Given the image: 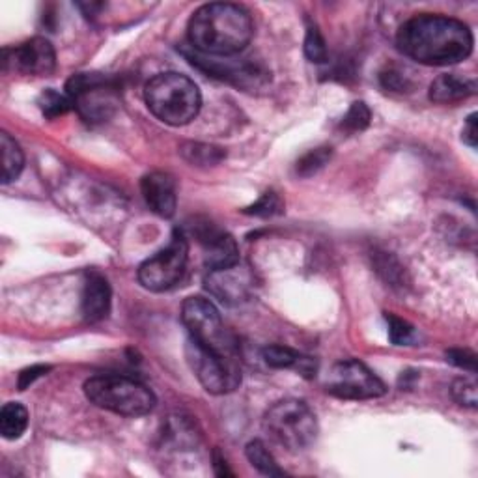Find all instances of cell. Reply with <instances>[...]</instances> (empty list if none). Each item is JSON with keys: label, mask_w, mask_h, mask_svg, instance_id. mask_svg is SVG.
Segmentation results:
<instances>
[{"label": "cell", "mask_w": 478, "mask_h": 478, "mask_svg": "<svg viewBox=\"0 0 478 478\" xmlns=\"http://www.w3.org/2000/svg\"><path fill=\"white\" fill-rule=\"evenodd\" d=\"M213 467H215V473L219 474V476H232L234 473L232 471H228V467H227V462H225V459L223 458H220L219 456V452H215V456H213Z\"/></svg>", "instance_id": "34"}, {"label": "cell", "mask_w": 478, "mask_h": 478, "mask_svg": "<svg viewBox=\"0 0 478 478\" xmlns=\"http://www.w3.org/2000/svg\"><path fill=\"white\" fill-rule=\"evenodd\" d=\"M403 57L425 66H450L471 57V28L454 17L422 13L403 23L396 34Z\"/></svg>", "instance_id": "1"}, {"label": "cell", "mask_w": 478, "mask_h": 478, "mask_svg": "<svg viewBox=\"0 0 478 478\" xmlns=\"http://www.w3.org/2000/svg\"><path fill=\"white\" fill-rule=\"evenodd\" d=\"M144 101L157 120L174 127L191 123L202 107L195 81L176 71L159 73L150 79L144 88Z\"/></svg>", "instance_id": "3"}, {"label": "cell", "mask_w": 478, "mask_h": 478, "mask_svg": "<svg viewBox=\"0 0 478 478\" xmlns=\"http://www.w3.org/2000/svg\"><path fill=\"white\" fill-rule=\"evenodd\" d=\"M252 277L251 273L239 264L219 269V271H208L206 277V288L210 293L225 305H239L247 301L252 290Z\"/></svg>", "instance_id": "13"}, {"label": "cell", "mask_w": 478, "mask_h": 478, "mask_svg": "<svg viewBox=\"0 0 478 478\" xmlns=\"http://www.w3.org/2000/svg\"><path fill=\"white\" fill-rule=\"evenodd\" d=\"M385 320H387V325H389V339L394 346H411L415 340H417V331L415 327L402 320L394 315H385Z\"/></svg>", "instance_id": "26"}, {"label": "cell", "mask_w": 478, "mask_h": 478, "mask_svg": "<svg viewBox=\"0 0 478 478\" xmlns=\"http://www.w3.org/2000/svg\"><path fill=\"white\" fill-rule=\"evenodd\" d=\"M462 139L467 146H471V148H476V142H478V130H476V115H471L466 122V127H464V133H462Z\"/></svg>", "instance_id": "33"}, {"label": "cell", "mask_w": 478, "mask_h": 478, "mask_svg": "<svg viewBox=\"0 0 478 478\" xmlns=\"http://www.w3.org/2000/svg\"><path fill=\"white\" fill-rule=\"evenodd\" d=\"M49 370H51V366H45V364H36V366H30V369H25L20 374V381H17V387H20V391L28 389L36 379L45 376Z\"/></svg>", "instance_id": "32"}, {"label": "cell", "mask_w": 478, "mask_h": 478, "mask_svg": "<svg viewBox=\"0 0 478 478\" xmlns=\"http://www.w3.org/2000/svg\"><path fill=\"white\" fill-rule=\"evenodd\" d=\"M267 435L281 447L298 452L316 441L318 420L308 403L296 398H286L267 410L264 417Z\"/></svg>", "instance_id": "5"}, {"label": "cell", "mask_w": 478, "mask_h": 478, "mask_svg": "<svg viewBox=\"0 0 478 478\" xmlns=\"http://www.w3.org/2000/svg\"><path fill=\"white\" fill-rule=\"evenodd\" d=\"M331 155H333V150L329 148V146H320V148H315L307 152L299 161H298V174L301 178H310L318 174L325 164L331 161Z\"/></svg>", "instance_id": "23"}, {"label": "cell", "mask_w": 478, "mask_h": 478, "mask_svg": "<svg viewBox=\"0 0 478 478\" xmlns=\"http://www.w3.org/2000/svg\"><path fill=\"white\" fill-rule=\"evenodd\" d=\"M4 69L13 66V69L34 77H47L57 68V52L49 40L36 38L21 44L15 49H4Z\"/></svg>", "instance_id": "11"}, {"label": "cell", "mask_w": 478, "mask_h": 478, "mask_svg": "<svg viewBox=\"0 0 478 478\" xmlns=\"http://www.w3.org/2000/svg\"><path fill=\"white\" fill-rule=\"evenodd\" d=\"M283 210H284V204H283L281 196L275 191H267L259 200H256L252 206L245 208L243 213L256 215V217H273V215L283 213Z\"/></svg>", "instance_id": "28"}, {"label": "cell", "mask_w": 478, "mask_h": 478, "mask_svg": "<svg viewBox=\"0 0 478 478\" xmlns=\"http://www.w3.org/2000/svg\"><path fill=\"white\" fill-rule=\"evenodd\" d=\"M452 398L459 403V406L474 410L478 403V391L476 383L471 378H459L452 383Z\"/></svg>", "instance_id": "29"}, {"label": "cell", "mask_w": 478, "mask_h": 478, "mask_svg": "<svg viewBox=\"0 0 478 478\" xmlns=\"http://www.w3.org/2000/svg\"><path fill=\"white\" fill-rule=\"evenodd\" d=\"M110 299H113V291H110L108 281L98 271L88 273L81 301L84 320L88 323H98L105 320L110 312Z\"/></svg>", "instance_id": "15"}, {"label": "cell", "mask_w": 478, "mask_h": 478, "mask_svg": "<svg viewBox=\"0 0 478 478\" xmlns=\"http://www.w3.org/2000/svg\"><path fill=\"white\" fill-rule=\"evenodd\" d=\"M181 322L189 331V339L213 354L237 357L235 342L227 331L217 307L204 298H187L181 307Z\"/></svg>", "instance_id": "7"}, {"label": "cell", "mask_w": 478, "mask_h": 478, "mask_svg": "<svg viewBox=\"0 0 478 478\" xmlns=\"http://www.w3.org/2000/svg\"><path fill=\"white\" fill-rule=\"evenodd\" d=\"M66 94L79 115L90 123L110 120L120 105L116 84L100 73L73 76L66 84Z\"/></svg>", "instance_id": "6"}, {"label": "cell", "mask_w": 478, "mask_h": 478, "mask_svg": "<svg viewBox=\"0 0 478 478\" xmlns=\"http://www.w3.org/2000/svg\"><path fill=\"white\" fill-rule=\"evenodd\" d=\"M370 108L366 107L364 101H355L352 103V107L347 108V113L342 120V127L349 133H357V131H364L366 127L370 125Z\"/></svg>", "instance_id": "27"}, {"label": "cell", "mask_w": 478, "mask_h": 478, "mask_svg": "<svg viewBox=\"0 0 478 478\" xmlns=\"http://www.w3.org/2000/svg\"><path fill=\"white\" fill-rule=\"evenodd\" d=\"M40 108L42 113L47 116V118H57V116H62L66 115L68 110L73 107L71 100L68 98V94H60V92L57 90H45L44 94L40 96Z\"/></svg>", "instance_id": "24"}, {"label": "cell", "mask_w": 478, "mask_h": 478, "mask_svg": "<svg viewBox=\"0 0 478 478\" xmlns=\"http://www.w3.org/2000/svg\"><path fill=\"white\" fill-rule=\"evenodd\" d=\"M264 361L271 369H293L305 378H315L318 364L312 357H305L288 346H267L264 347Z\"/></svg>", "instance_id": "17"}, {"label": "cell", "mask_w": 478, "mask_h": 478, "mask_svg": "<svg viewBox=\"0 0 478 478\" xmlns=\"http://www.w3.org/2000/svg\"><path fill=\"white\" fill-rule=\"evenodd\" d=\"M447 361L458 366V369L476 374V355L469 352V349H449Z\"/></svg>", "instance_id": "31"}, {"label": "cell", "mask_w": 478, "mask_h": 478, "mask_svg": "<svg viewBox=\"0 0 478 478\" xmlns=\"http://www.w3.org/2000/svg\"><path fill=\"white\" fill-rule=\"evenodd\" d=\"M247 459L252 464L254 469H259L262 474L267 476H284V471L279 467V464L275 462L273 454L269 452V449L264 445V441L254 439L247 445L245 449Z\"/></svg>", "instance_id": "21"}, {"label": "cell", "mask_w": 478, "mask_h": 478, "mask_svg": "<svg viewBox=\"0 0 478 478\" xmlns=\"http://www.w3.org/2000/svg\"><path fill=\"white\" fill-rule=\"evenodd\" d=\"M374 266L385 283H389L393 288L403 286V277H406V273H403V267L396 262V259H393L391 254L376 252L374 254Z\"/></svg>", "instance_id": "22"}, {"label": "cell", "mask_w": 478, "mask_h": 478, "mask_svg": "<svg viewBox=\"0 0 478 478\" xmlns=\"http://www.w3.org/2000/svg\"><path fill=\"white\" fill-rule=\"evenodd\" d=\"M325 389L329 394L342 400H372L387 393L385 383L357 359L337 362L331 369Z\"/></svg>", "instance_id": "10"}, {"label": "cell", "mask_w": 478, "mask_h": 478, "mask_svg": "<svg viewBox=\"0 0 478 478\" xmlns=\"http://www.w3.org/2000/svg\"><path fill=\"white\" fill-rule=\"evenodd\" d=\"M140 191L148 208L163 217L171 219L176 213L178 198H176V181L167 172H150L140 181Z\"/></svg>", "instance_id": "14"}, {"label": "cell", "mask_w": 478, "mask_h": 478, "mask_svg": "<svg viewBox=\"0 0 478 478\" xmlns=\"http://www.w3.org/2000/svg\"><path fill=\"white\" fill-rule=\"evenodd\" d=\"M305 54H307V59L315 64H323L329 59L327 44H325L323 36L316 25H308V28H307Z\"/></svg>", "instance_id": "25"}, {"label": "cell", "mask_w": 478, "mask_h": 478, "mask_svg": "<svg viewBox=\"0 0 478 478\" xmlns=\"http://www.w3.org/2000/svg\"><path fill=\"white\" fill-rule=\"evenodd\" d=\"M189 260V243L183 232H176L171 243L154 254L139 267V283L150 291H167L174 288L186 273Z\"/></svg>", "instance_id": "8"}, {"label": "cell", "mask_w": 478, "mask_h": 478, "mask_svg": "<svg viewBox=\"0 0 478 478\" xmlns=\"http://www.w3.org/2000/svg\"><path fill=\"white\" fill-rule=\"evenodd\" d=\"M0 152H3V183L15 181L25 169V155L21 146L8 133L0 135Z\"/></svg>", "instance_id": "18"}, {"label": "cell", "mask_w": 478, "mask_h": 478, "mask_svg": "<svg viewBox=\"0 0 478 478\" xmlns=\"http://www.w3.org/2000/svg\"><path fill=\"white\" fill-rule=\"evenodd\" d=\"M251 13L237 4L211 3L198 8L187 27V38L195 51L206 57H232L252 40Z\"/></svg>", "instance_id": "2"}, {"label": "cell", "mask_w": 478, "mask_h": 478, "mask_svg": "<svg viewBox=\"0 0 478 478\" xmlns=\"http://www.w3.org/2000/svg\"><path fill=\"white\" fill-rule=\"evenodd\" d=\"M28 428V411L20 402L4 403L0 411V434L4 439L13 441L20 439Z\"/></svg>", "instance_id": "19"}, {"label": "cell", "mask_w": 478, "mask_h": 478, "mask_svg": "<svg viewBox=\"0 0 478 478\" xmlns=\"http://www.w3.org/2000/svg\"><path fill=\"white\" fill-rule=\"evenodd\" d=\"M476 94V81L469 77H459L456 73L439 76L430 84V100L434 103H458Z\"/></svg>", "instance_id": "16"}, {"label": "cell", "mask_w": 478, "mask_h": 478, "mask_svg": "<svg viewBox=\"0 0 478 478\" xmlns=\"http://www.w3.org/2000/svg\"><path fill=\"white\" fill-rule=\"evenodd\" d=\"M193 234L204 247V264L208 271L227 269L239 264V249L230 234L219 230L211 223L196 225Z\"/></svg>", "instance_id": "12"}, {"label": "cell", "mask_w": 478, "mask_h": 478, "mask_svg": "<svg viewBox=\"0 0 478 478\" xmlns=\"http://www.w3.org/2000/svg\"><path fill=\"white\" fill-rule=\"evenodd\" d=\"M379 81L383 88H387L391 92H410L413 88L410 76H406V73H403L400 68H394V66L381 71Z\"/></svg>", "instance_id": "30"}, {"label": "cell", "mask_w": 478, "mask_h": 478, "mask_svg": "<svg viewBox=\"0 0 478 478\" xmlns=\"http://www.w3.org/2000/svg\"><path fill=\"white\" fill-rule=\"evenodd\" d=\"M181 155L196 167H213L227 157V152L213 144L202 142H187L181 146Z\"/></svg>", "instance_id": "20"}, {"label": "cell", "mask_w": 478, "mask_h": 478, "mask_svg": "<svg viewBox=\"0 0 478 478\" xmlns=\"http://www.w3.org/2000/svg\"><path fill=\"white\" fill-rule=\"evenodd\" d=\"M187 361L198 381L211 394H227L239 387L242 383V369L237 357H227L210 352L189 339Z\"/></svg>", "instance_id": "9"}, {"label": "cell", "mask_w": 478, "mask_h": 478, "mask_svg": "<svg viewBox=\"0 0 478 478\" xmlns=\"http://www.w3.org/2000/svg\"><path fill=\"white\" fill-rule=\"evenodd\" d=\"M84 394L94 406L122 417H144L155 408V394L144 383L116 374L90 378Z\"/></svg>", "instance_id": "4"}]
</instances>
